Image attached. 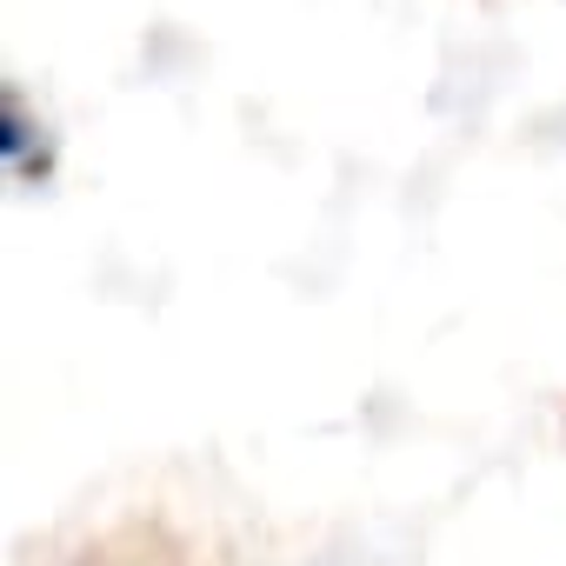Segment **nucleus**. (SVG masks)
<instances>
[]
</instances>
